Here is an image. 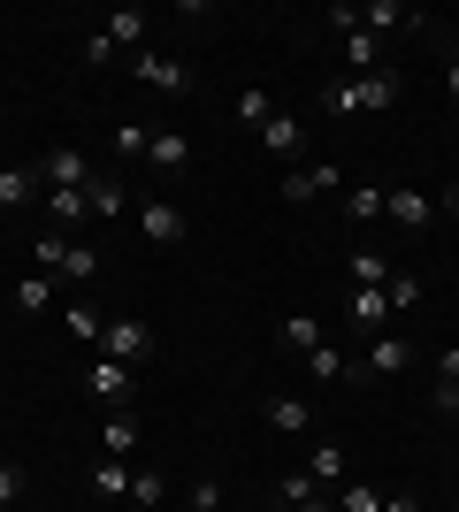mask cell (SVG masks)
I'll return each mask as SVG.
<instances>
[{
	"label": "cell",
	"instance_id": "obj_40",
	"mask_svg": "<svg viewBox=\"0 0 459 512\" xmlns=\"http://www.w3.org/2000/svg\"><path fill=\"white\" fill-rule=\"evenodd\" d=\"M444 92H452V107H459V54H444Z\"/></svg>",
	"mask_w": 459,
	"mask_h": 512
},
{
	"label": "cell",
	"instance_id": "obj_30",
	"mask_svg": "<svg viewBox=\"0 0 459 512\" xmlns=\"http://www.w3.org/2000/svg\"><path fill=\"white\" fill-rule=\"evenodd\" d=\"M31 260H39L46 276H62V260H69V237H62V230H39V245H31Z\"/></svg>",
	"mask_w": 459,
	"mask_h": 512
},
{
	"label": "cell",
	"instance_id": "obj_4",
	"mask_svg": "<svg viewBox=\"0 0 459 512\" xmlns=\"http://www.w3.org/2000/svg\"><path fill=\"white\" fill-rule=\"evenodd\" d=\"M329 23L345 31V62H352V77H375V69H391V62H383V39H368V31H360V8H329Z\"/></svg>",
	"mask_w": 459,
	"mask_h": 512
},
{
	"label": "cell",
	"instance_id": "obj_33",
	"mask_svg": "<svg viewBox=\"0 0 459 512\" xmlns=\"http://www.w3.org/2000/svg\"><path fill=\"white\" fill-rule=\"evenodd\" d=\"M345 214H352V222H375V214H383V192H375V184H352V192H345Z\"/></svg>",
	"mask_w": 459,
	"mask_h": 512
},
{
	"label": "cell",
	"instance_id": "obj_19",
	"mask_svg": "<svg viewBox=\"0 0 459 512\" xmlns=\"http://www.w3.org/2000/svg\"><path fill=\"white\" fill-rule=\"evenodd\" d=\"M276 344H284V352H299V360H306V352H314V344H329V337H322V321H314V314H291L284 329H276Z\"/></svg>",
	"mask_w": 459,
	"mask_h": 512
},
{
	"label": "cell",
	"instance_id": "obj_7",
	"mask_svg": "<svg viewBox=\"0 0 459 512\" xmlns=\"http://www.w3.org/2000/svg\"><path fill=\"white\" fill-rule=\"evenodd\" d=\"M39 184H46V192H85V184H92V161L77 146H54L39 161Z\"/></svg>",
	"mask_w": 459,
	"mask_h": 512
},
{
	"label": "cell",
	"instance_id": "obj_34",
	"mask_svg": "<svg viewBox=\"0 0 459 512\" xmlns=\"http://www.w3.org/2000/svg\"><path fill=\"white\" fill-rule=\"evenodd\" d=\"M383 299H391V314L421 306V276H398V268H391V283H383Z\"/></svg>",
	"mask_w": 459,
	"mask_h": 512
},
{
	"label": "cell",
	"instance_id": "obj_38",
	"mask_svg": "<svg viewBox=\"0 0 459 512\" xmlns=\"http://www.w3.org/2000/svg\"><path fill=\"white\" fill-rule=\"evenodd\" d=\"M16 497H23V467H16V459H0V512L16 505Z\"/></svg>",
	"mask_w": 459,
	"mask_h": 512
},
{
	"label": "cell",
	"instance_id": "obj_39",
	"mask_svg": "<svg viewBox=\"0 0 459 512\" xmlns=\"http://www.w3.org/2000/svg\"><path fill=\"white\" fill-rule=\"evenodd\" d=\"M192 512H222V490H215V482H192Z\"/></svg>",
	"mask_w": 459,
	"mask_h": 512
},
{
	"label": "cell",
	"instance_id": "obj_32",
	"mask_svg": "<svg viewBox=\"0 0 459 512\" xmlns=\"http://www.w3.org/2000/svg\"><path fill=\"white\" fill-rule=\"evenodd\" d=\"M100 268H108V260L92 253V245H69V260H62V276H69V283H92Z\"/></svg>",
	"mask_w": 459,
	"mask_h": 512
},
{
	"label": "cell",
	"instance_id": "obj_20",
	"mask_svg": "<svg viewBox=\"0 0 459 512\" xmlns=\"http://www.w3.org/2000/svg\"><path fill=\"white\" fill-rule=\"evenodd\" d=\"M429 406H437V413H459V344L437 360V390H429Z\"/></svg>",
	"mask_w": 459,
	"mask_h": 512
},
{
	"label": "cell",
	"instance_id": "obj_35",
	"mask_svg": "<svg viewBox=\"0 0 459 512\" xmlns=\"http://www.w3.org/2000/svg\"><path fill=\"white\" fill-rule=\"evenodd\" d=\"M337 512H383V490H368V482H345V490H337Z\"/></svg>",
	"mask_w": 459,
	"mask_h": 512
},
{
	"label": "cell",
	"instance_id": "obj_22",
	"mask_svg": "<svg viewBox=\"0 0 459 512\" xmlns=\"http://www.w3.org/2000/svg\"><path fill=\"white\" fill-rule=\"evenodd\" d=\"M46 222H54V230H77V222H92L85 192H46Z\"/></svg>",
	"mask_w": 459,
	"mask_h": 512
},
{
	"label": "cell",
	"instance_id": "obj_10",
	"mask_svg": "<svg viewBox=\"0 0 459 512\" xmlns=\"http://www.w3.org/2000/svg\"><path fill=\"white\" fill-rule=\"evenodd\" d=\"M85 207H92V222H115V214H131V184H123V176H108V169H92Z\"/></svg>",
	"mask_w": 459,
	"mask_h": 512
},
{
	"label": "cell",
	"instance_id": "obj_26",
	"mask_svg": "<svg viewBox=\"0 0 459 512\" xmlns=\"http://www.w3.org/2000/svg\"><path fill=\"white\" fill-rule=\"evenodd\" d=\"M146 146H153L146 123H115V138H108V153H123V161H146Z\"/></svg>",
	"mask_w": 459,
	"mask_h": 512
},
{
	"label": "cell",
	"instance_id": "obj_36",
	"mask_svg": "<svg viewBox=\"0 0 459 512\" xmlns=\"http://www.w3.org/2000/svg\"><path fill=\"white\" fill-rule=\"evenodd\" d=\"M46 299H54V283H46V276H23L16 283V306H23V314H46Z\"/></svg>",
	"mask_w": 459,
	"mask_h": 512
},
{
	"label": "cell",
	"instance_id": "obj_29",
	"mask_svg": "<svg viewBox=\"0 0 459 512\" xmlns=\"http://www.w3.org/2000/svg\"><path fill=\"white\" fill-rule=\"evenodd\" d=\"M352 283H360V291H383V283H391V260L383 253H352Z\"/></svg>",
	"mask_w": 459,
	"mask_h": 512
},
{
	"label": "cell",
	"instance_id": "obj_31",
	"mask_svg": "<svg viewBox=\"0 0 459 512\" xmlns=\"http://www.w3.org/2000/svg\"><path fill=\"white\" fill-rule=\"evenodd\" d=\"M138 451V421L131 413H108V459H131Z\"/></svg>",
	"mask_w": 459,
	"mask_h": 512
},
{
	"label": "cell",
	"instance_id": "obj_27",
	"mask_svg": "<svg viewBox=\"0 0 459 512\" xmlns=\"http://www.w3.org/2000/svg\"><path fill=\"white\" fill-rule=\"evenodd\" d=\"M284 505H299V512H306V505H329V497H322V482H314L306 467H291V474H284Z\"/></svg>",
	"mask_w": 459,
	"mask_h": 512
},
{
	"label": "cell",
	"instance_id": "obj_6",
	"mask_svg": "<svg viewBox=\"0 0 459 512\" xmlns=\"http://www.w3.org/2000/svg\"><path fill=\"white\" fill-rule=\"evenodd\" d=\"M261 146L284 161V169H306V146H314V130L299 123V115H268V130H261Z\"/></svg>",
	"mask_w": 459,
	"mask_h": 512
},
{
	"label": "cell",
	"instance_id": "obj_8",
	"mask_svg": "<svg viewBox=\"0 0 459 512\" xmlns=\"http://www.w3.org/2000/svg\"><path fill=\"white\" fill-rule=\"evenodd\" d=\"M100 352H108V360H123V367H146V360H153V329L123 314V321H108V344H100Z\"/></svg>",
	"mask_w": 459,
	"mask_h": 512
},
{
	"label": "cell",
	"instance_id": "obj_16",
	"mask_svg": "<svg viewBox=\"0 0 459 512\" xmlns=\"http://www.w3.org/2000/svg\"><path fill=\"white\" fill-rule=\"evenodd\" d=\"M100 39H108L115 54H138V39H146V8H115V16H108V31H100Z\"/></svg>",
	"mask_w": 459,
	"mask_h": 512
},
{
	"label": "cell",
	"instance_id": "obj_25",
	"mask_svg": "<svg viewBox=\"0 0 459 512\" xmlns=\"http://www.w3.org/2000/svg\"><path fill=\"white\" fill-rule=\"evenodd\" d=\"M39 199V169H0V207H23Z\"/></svg>",
	"mask_w": 459,
	"mask_h": 512
},
{
	"label": "cell",
	"instance_id": "obj_12",
	"mask_svg": "<svg viewBox=\"0 0 459 512\" xmlns=\"http://www.w3.org/2000/svg\"><path fill=\"white\" fill-rule=\"evenodd\" d=\"M383 214H391L398 230H429V222H437V199L406 184V192H383Z\"/></svg>",
	"mask_w": 459,
	"mask_h": 512
},
{
	"label": "cell",
	"instance_id": "obj_23",
	"mask_svg": "<svg viewBox=\"0 0 459 512\" xmlns=\"http://www.w3.org/2000/svg\"><path fill=\"white\" fill-rule=\"evenodd\" d=\"M306 375H314V383H345L352 360L337 352V344H314V352H306Z\"/></svg>",
	"mask_w": 459,
	"mask_h": 512
},
{
	"label": "cell",
	"instance_id": "obj_13",
	"mask_svg": "<svg viewBox=\"0 0 459 512\" xmlns=\"http://www.w3.org/2000/svg\"><path fill=\"white\" fill-rule=\"evenodd\" d=\"M138 230H146V245H184V230H192V222H184V207L146 199V207H138Z\"/></svg>",
	"mask_w": 459,
	"mask_h": 512
},
{
	"label": "cell",
	"instance_id": "obj_17",
	"mask_svg": "<svg viewBox=\"0 0 459 512\" xmlns=\"http://www.w3.org/2000/svg\"><path fill=\"white\" fill-rule=\"evenodd\" d=\"M268 428H284V436H306V428H314V406H306V398H268Z\"/></svg>",
	"mask_w": 459,
	"mask_h": 512
},
{
	"label": "cell",
	"instance_id": "obj_9",
	"mask_svg": "<svg viewBox=\"0 0 459 512\" xmlns=\"http://www.w3.org/2000/svg\"><path fill=\"white\" fill-rule=\"evenodd\" d=\"M421 8H406V0H368V8H360V31H368V39H383V31H421Z\"/></svg>",
	"mask_w": 459,
	"mask_h": 512
},
{
	"label": "cell",
	"instance_id": "obj_28",
	"mask_svg": "<svg viewBox=\"0 0 459 512\" xmlns=\"http://www.w3.org/2000/svg\"><path fill=\"white\" fill-rule=\"evenodd\" d=\"M268 115H276V100H268L261 85H245V92H238V123H245V130H268Z\"/></svg>",
	"mask_w": 459,
	"mask_h": 512
},
{
	"label": "cell",
	"instance_id": "obj_3",
	"mask_svg": "<svg viewBox=\"0 0 459 512\" xmlns=\"http://www.w3.org/2000/svg\"><path fill=\"white\" fill-rule=\"evenodd\" d=\"M85 390H92L108 413H123V406L138 398V367H123V360H108V352H100V360H92V375H85Z\"/></svg>",
	"mask_w": 459,
	"mask_h": 512
},
{
	"label": "cell",
	"instance_id": "obj_14",
	"mask_svg": "<svg viewBox=\"0 0 459 512\" xmlns=\"http://www.w3.org/2000/svg\"><path fill=\"white\" fill-rule=\"evenodd\" d=\"M345 314H352V329H360V337H383V321H391V299L352 283V291H345Z\"/></svg>",
	"mask_w": 459,
	"mask_h": 512
},
{
	"label": "cell",
	"instance_id": "obj_15",
	"mask_svg": "<svg viewBox=\"0 0 459 512\" xmlns=\"http://www.w3.org/2000/svg\"><path fill=\"white\" fill-rule=\"evenodd\" d=\"M306 474H314V482H345V444H329V436H314V444H306Z\"/></svg>",
	"mask_w": 459,
	"mask_h": 512
},
{
	"label": "cell",
	"instance_id": "obj_43",
	"mask_svg": "<svg viewBox=\"0 0 459 512\" xmlns=\"http://www.w3.org/2000/svg\"><path fill=\"white\" fill-rule=\"evenodd\" d=\"M306 512H337V505H306Z\"/></svg>",
	"mask_w": 459,
	"mask_h": 512
},
{
	"label": "cell",
	"instance_id": "obj_18",
	"mask_svg": "<svg viewBox=\"0 0 459 512\" xmlns=\"http://www.w3.org/2000/svg\"><path fill=\"white\" fill-rule=\"evenodd\" d=\"M146 161H153V169H161V176H176V169H184V161H192V138H176V130H153Z\"/></svg>",
	"mask_w": 459,
	"mask_h": 512
},
{
	"label": "cell",
	"instance_id": "obj_44",
	"mask_svg": "<svg viewBox=\"0 0 459 512\" xmlns=\"http://www.w3.org/2000/svg\"><path fill=\"white\" fill-rule=\"evenodd\" d=\"M131 512H138V505H131Z\"/></svg>",
	"mask_w": 459,
	"mask_h": 512
},
{
	"label": "cell",
	"instance_id": "obj_11",
	"mask_svg": "<svg viewBox=\"0 0 459 512\" xmlns=\"http://www.w3.org/2000/svg\"><path fill=\"white\" fill-rule=\"evenodd\" d=\"M337 192V169L329 161H306V169H284V207H306V199Z\"/></svg>",
	"mask_w": 459,
	"mask_h": 512
},
{
	"label": "cell",
	"instance_id": "obj_1",
	"mask_svg": "<svg viewBox=\"0 0 459 512\" xmlns=\"http://www.w3.org/2000/svg\"><path fill=\"white\" fill-rule=\"evenodd\" d=\"M398 92H406V77L398 69H375V77H337V85H322V107L329 115H383V107H398Z\"/></svg>",
	"mask_w": 459,
	"mask_h": 512
},
{
	"label": "cell",
	"instance_id": "obj_24",
	"mask_svg": "<svg viewBox=\"0 0 459 512\" xmlns=\"http://www.w3.org/2000/svg\"><path fill=\"white\" fill-rule=\"evenodd\" d=\"M92 490L108 497V505H115V497H131V459H100V467H92Z\"/></svg>",
	"mask_w": 459,
	"mask_h": 512
},
{
	"label": "cell",
	"instance_id": "obj_42",
	"mask_svg": "<svg viewBox=\"0 0 459 512\" xmlns=\"http://www.w3.org/2000/svg\"><path fill=\"white\" fill-rule=\"evenodd\" d=\"M437 214H459V184H452V192H444V199H437Z\"/></svg>",
	"mask_w": 459,
	"mask_h": 512
},
{
	"label": "cell",
	"instance_id": "obj_2",
	"mask_svg": "<svg viewBox=\"0 0 459 512\" xmlns=\"http://www.w3.org/2000/svg\"><path fill=\"white\" fill-rule=\"evenodd\" d=\"M406 360H414V344H406V337H391V329H383V337H375L368 352L352 360V383H391V375H406Z\"/></svg>",
	"mask_w": 459,
	"mask_h": 512
},
{
	"label": "cell",
	"instance_id": "obj_41",
	"mask_svg": "<svg viewBox=\"0 0 459 512\" xmlns=\"http://www.w3.org/2000/svg\"><path fill=\"white\" fill-rule=\"evenodd\" d=\"M383 512H421V505H414V497H383Z\"/></svg>",
	"mask_w": 459,
	"mask_h": 512
},
{
	"label": "cell",
	"instance_id": "obj_37",
	"mask_svg": "<svg viewBox=\"0 0 459 512\" xmlns=\"http://www.w3.org/2000/svg\"><path fill=\"white\" fill-rule=\"evenodd\" d=\"M123 505L153 512V505H161V474H146V467H138V474H131V497H123Z\"/></svg>",
	"mask_w": 459,
	"mask_h": 512
},
{
	"label": "cell",
	"instance_id": "obj_5",
	"mask_svg": "<svg viewBox=\"0 0 459 512\" xmlns=\"http://www.w3.org/2000/svg\"><path fill=\"white\" fill-rule=\"evenodd\" d=\"M131 77H138L146 92H169V100H184V92H192V69L176 62V54H146V46L131 54Z\"/></svg>",
	"mask_w": 459,
	"mask_h": 512
},
{
	"label": "cell",
	"instance_id": "obj_21",
	"mask_svg": "<svg viewBox=\"0 0 459 512\" xmlns=\"http://www.w3.org/2000/svg\"><path fill=\"white\" fill-rule=\"evenodd\" d=\"M62 329H69V337H77V344H92V352L108 344V321L92 314V306H62Z\"/></svg>",
	"mask_w": 459,
	"mask_h": 512
}]
</instances>
